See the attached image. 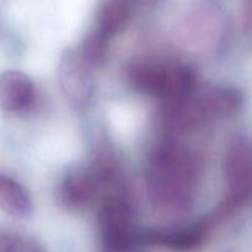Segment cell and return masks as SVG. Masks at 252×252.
<instances>
[{"mask_svg":"<svg viewBox=\"0 0 252 252\" xmlns=\"http://www.w3.org/2000/svg\"><path fill=\"white\" fill-rule=\"evenodd\" d=\"M201 158L175 139L162 140L150 154L145 172L147 196L159 216L182 219L193 209L202 176Z\"/></svg>","mask_w":252,"mask_h":252,"instance_id":"cell-1","label":"cell"},{"mask_svg":"<svg viewBox=\"0 0 252 252\" xmlns=\"http://www.w3.org/2000/svg\"><path fill=\"white\" fill-rule=\"evenodd\" d=\"M244 103V95L235 86H214L166 103L162 122L167 132L185 133L235 115Z\"/></svg>","mask_w":252,"mask_h":252,"instance_id":"cell-2","label":"cell"},{"mask_svg":"<svg viewBox=\"0 0 252 252\" xmlns=\"http://www.w3.org/2000/svg\"><path fill=\"white\" fill-rule=\"evenodd\" d=\"M128 83L142 95L169 103L196 91V71L179 62L138 59L128 65Z\"/></svg>","mask_w":252,"mask_h":252,"instance_id":"cell-3","label":"cell"},{"mask_svg":"<svg viewBox=\"0 0 252 252\" xmlns=\"http://www.w3.org/2000/svg\"><path fill=\"white\" fill-rule=\"evenodd\" d=\"M224 177L226 196L214 216L216 220L233 213L252 196V144L245 138H236L229 145Z\"/></svg>","mask_w":252,"mask_h":252,"instance_id":"cell-4","label":"cell"},{"mask_svg":"<svg viewBox=\"0 0 252 252\" xmlns=\"http://www.w3.org/2000/svg\"><path fill=\"white\" fill-rule=\"evenodd\" d=\"M115 180V169L108 158H100L88 169H74L62 179L58 189L59 202L76 211L93 203L103 189Z\"/></svg>","mask_w":252,"mask_h":252,"instance_id":"cell-5","label":"cell"},{"mask_svg":"<svg viewBox=\"0 0 252 252\" xmlns=\"http://www.w3.org/2000/svg\"><path fill=\"white\" fill-rule=\"evenodd\" d=\"M98 229L103 246L110 252H125L140 241L132 207L123 194H111L105 199L98 213Z\"/></svg>","mask_w":252,"mask_h":252,"instance_id":"cell-6","label":"cell"},{"mask_svg":"<svg viewBox=\"0 0 252 252\" xmlns=\"http://www.w3.org/2000/svg\"><path fill=\"white\" fill-rule=\"evenodd\" d=\"M91 66L81 51L68 49L62 54L58 64V84L63 95L74 106L83 107L93 96Z\"/></svg>","mask_w":252,"mask_h":252,"instance_id":"cell-7","label":"cell"},{"mask_svg":"<svg viewBox=\"0 0 252 252\" xmlns=\"http://www.w3.org/2000/svg\"><path fill=\"white\" fill-rule=\"evenodd\" d=\"M213 220L214 218H209L180 228L148 230L140 233V241L174 250H189L203 243Z\"/></svg>","mask_w":252,"mask_h":252,"instance_id":"cell-8","label":"cell"},{"mask_svg":"<svg viewBox=\"0 0 252 252\" xmlns=\"http://www.w3.org/2000/svg\"><path fill=\"white\" fill-rule=\"evenodd\" d=\"M37 93L33 81L21 71H6L0 80V103L2 110L25 113L36 105Z\"/></svg>","mask_w":252,"mask_h":252,"instance_id":"cell-9","label":"cell"},{"mask_svg":"<svg viewBox=\"0 0 252 252\" xmlns=\"http://www.w3.org/2000/svg\"><path fill=\"white\" fill-rule=\"evenodd\" d=\"M134 6L132 0H106L98 12L95 34L105 41H110L125 29Z\"/></svg>","mask_w":252,"mask_h":252,"instance_id":"cell-10","label":"cell"},{"mask_svg":"<svg viewBox=\"0 0 252 252\" xmlns=\"http://www.w3.org/2000/svg\"><path fill=\"white\" fill-rule=\"evenodd\" d=\"M0 206L9 216L24 219L31 214L32 202L26 189L9 176H0Z\"/></svg>","mask_w":252,"mask_h":252,"instance_id":"cell-11","label":"cell"},{"mask_svg":"<svg viewBox=\"0 0 252 252\" xmlns=\"http://www.w3.org/2000/svg\"><path fill=\"white\" fill-rule=\"evenodd\" d=\"M243 27L246 32L252 31V0H245L243 11Z\"/></svg>","mask_w":252,"mask_h":252,"instance_id":"cell-12","label":"cell"},{"mask_svg":"<svg viewBox=\"0 0 252 252\" xmlns=\"http://www.w3.org/2000/svg\"><path fill=\"white\" fill-rule=\"evenodd\" d=\"M133 2H134V5L137 6V5H150L153 4V2H155L157 0H132Z\"/></svg>","mask_w":252,"mask_h":252,"instance_id":"cell-13","label":"cell"}]
</instances>
